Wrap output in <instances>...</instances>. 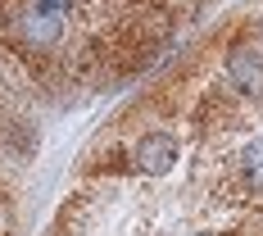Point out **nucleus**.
<instances>
[{"instance_id": "nucleus-2", "label": "nucleus", "mask_w": 263, "mask_h": 236, "mask_svg": "<svg viewBox=\"0 0 263 236\" xmlns=\"http://www.w3.org/2000/svg\"><path fill=\"white\" fill-rule=\"evenodd\" d=\"M177 159H182V141L173 132H163V128H150L145 136L132 141L127 168L132 173H145V177H163V173H173Z\"/></svg>"}, {"instance_id": "nucleus-4", "label": "nucleus", "mask_w": 263, "mask_h": 236, "mask_svg": "<svg viewBox=\"0 0 263 236\" xmlns=\"http://www.w3.org/2000/svg\"><path fill=\"white\" fill-rule=\"evenodd\" d=\"M27 5H36V9H50V14H73V0H27Z\"/></svg>"}, {"instance_id": "nucleus-5", "label": "nucleus", "mask_w": 263, "mask_h": 236, "mask_svg": "<svg viewBox=\"0 0 263 236\" xmlns=\"http://www.w3.org/2000/svg\"><path fill=\"white\" fill-rule=\"evenodd\" d=\"M259 37H263V19H259Z\"/></svg>"}, {"instance_id": "nucleus-1", "label": "nucleus", "mask_w": 263, "mask_h": 236, "mask_svg": "<svg viewBox=\"0 0 263 236\" xmlns=\"http://www.w3.org/2000/svg\"><path fill=\"white\" fill-rule=\"evenodd\" d=\"M222 91L232 100H259L263 96V37L232 41L222 55Z\"/></svg>"}, {"instance_id": "nucleus-3", "label": "nucleus", "mask_w": 263, "mask_h": 236, "mask_svg": "<svg viewBox=\"0 0 263 236\" xmlns=\"http://www.w3.org/2000/svg\"><path fill=\"white\" fill-rule=\"evenodd\" d=\"M227 191L240 200H263V136L245 141L227 164Z\"/></svg>"}]
</instances>
